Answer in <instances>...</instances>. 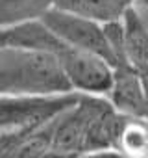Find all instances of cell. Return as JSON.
Here are the masks:
<instances>
[{
  "mask_svg": "<svg viewBox=\"0 0 148 158\" xmlns=\"http://www.w3.org/2000/svg\"><path fill=\"white\" fill-rule=\"evenodd\" d=\"M74 93L54 54L6 45L0 50V95L48 99Z\"/></svg>",
  "mask_w": 148,
  "mask_h": 158,
  "instance_id": "cell-1",
  "label": "cell"
},
{
  "mask_svg": "<svg viewBox=\"0 0 148 158\" xmlns=\"http://www.w3.org/2000/svg\"><path fill=\"white\" fill-rule=\"evenodd\" d=\"M41 21L45 23V26L50 32H54L68 47L96 54L104 58L111 67H115L117 60L107 41L104 24L80 17V15H74V13H68V11H63V10H57V8H52Z\"/></svg>",
  "mask_w": 148,
  "mask_h": 158,
  "instance_id": "cell-2",
  "label": "cell"
},
{
  "mask_svg": "<svg viewBox=\"0 0 148 158\" xmlns=\"http://www.w3.org/2000/svg\"><path fill=\"white\" fill-rule=\"evenodd\" d=\"M74 93L107 97L113 78V67L100 56L78 50L61 43L54 54Z\"/></svg>",
  "mask_w": 148,
  "mask_h": 158,
  "instance_id": "cell-3",
  "label": "cell"
},
{
  "mask_svg": "<svg viewBox=\"0 0 148 158\" xmlns=\"http://www.w3.org/2000/svg\"><path fill=\"white\" fill-rule=\"evenodd\" d=\"M80 93H68L48 99L4 97L0 95V134L37 128L78 101Z\"/></svg>",
  "mask_w": 148,
  "mask_h": 158,
  "instance_id": "cell-4",
  "label": "cell"
},
{
  "mask_svg": "<svg viewBox=\"0 0 148 158\" xmlns=\"http://www.w3.org/2000/svg\"><path fill=\"white\" fill-rule=\"evenodd\" d=\"M107 101L124 117L148 119V89L130 63H119L113 67Z\"/></svg>",
  "mask_w": 148,
  "mask_h": 158,
  "instance_id": "cell-5",
  "label": "cell"
},
{
  "mask_svg": "<svg viewBox=\"0 0 148 158\" xmlns=\"http://www.w3.org/2000/svg\"><path fill=\"white\" fill-rule=\"evenodd\" d=\"M122 26L124 58L131 65V69L142 78L148 89V23L135 6L122 17Z\"/></svg>",
  "mask_w": 148,
  "mask_h": 158,
  "instance_id": "cell-6",
  "label": "cell"
},
{
  "mask_svg": "<svg viewBox=\"0 0 148 158\" xmlns=\"http://www.w3.org/2000/svg\"><path fill=\"white\" fill-rule=\"evenodd\" d=\"M139 0H54V8L80 15L100 24L122 21Z\"/></svg>",
  "mask_w": 148,
  "mask_h": 158,
  "instance_id": "cell-7",
  "label": "cell"
},
{
  "mask_svg": "<svg viewBox=\"0 0 148 158\" xmlns=\"http://www.w3.org/2000/svg\"><path fill=\"white\" fill-rule=\"evenodd\" d=\"M54 8V0H0V28L41 21Z\"/></svg>",
  "mask_w": 148,
  "mask_h": 158,
  "instance_id": "cell-8",
  "label": "cell"
},
{
  "mask_svg": "<svg viewBox=\"0 0 148 158\" xmlns=\"http://www.w3.org/2000/svg\"><path fill=\"white\" fill-rule=\"evenodd\" d=\"M115 151L122 158H148V119L126 117Z\"/></svg>",
  "mask_w": 148,
  "mask_h": 158,
  "instance_id": "cell-9",
  "label": "cell"
},
{
  "mask_svg": "<svg viewBox=\"0 0 148 158\" xmlns=\"http://www.w3.org/2000/svg\"><path fill=\"white\" fill-rule=\"evenodd\" d=\"M45 158H122L117 151H98V152H80V154H56L48 152Z\"/></svg>",
  "mask_w": 148,
  "mask_h": 158,
  "instance_id": "cell-10",
  "label": "cell"
},
{
  "mask_svg": "<svg viewBox=\"0 0 148 158\" xmlns=\"http://www.w3.org/2000/svg\"><path fill=\"white\" fill-rule=\"evenodd\" d=\"M6 45H8V43H6V30L0 28V50H2Z\"/></svg>",
  "mask_w": 148,
  "mask_h": 158,
  "instance_id": "cell-11",
  "label": "cell"
},
{
  "mask_svg": "<svg viewBox=\"0 0 148 158\" xmlns=\"http://www.w3.org/2000/svg\"><path fill=\"white\" fill-rule=\"evenodd\" d=\"M141 4H144V6H148V0H139Z\"/></svg>",
  "mask_w": 148,
  "mask_h": 158,
  "instance_id": "cell-12",
  "label": "cell"
}]
</instances>
